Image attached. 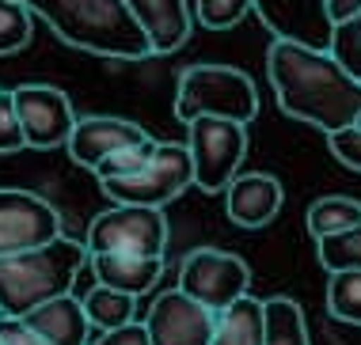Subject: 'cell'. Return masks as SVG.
<instances>
[{"label":"cell","instance_id":"23","mask_svg":"<svg viewBox=\"0 0 361 345\" xmlns=\"http://www.w3.org/2000/svg\"><path fill=\"white\" fill-rule=\"evenodd\" d=\"M316 251H319V262H324L327 273H335V270H361V224L316 239Z\"/></svg>","mask_w":361,"mask_h":345},{"label":"cell","instance_id":"11","mask_svg":"<svg viewBox=\"0 0 361 345\" xmlns=\"http://www.w3.org/2000/svg\"><path fill=\"white\" fill-rule=\"evenodd\" d=\"M54 235H61V216L46 197L0 186V254L50 243Z\"/></svg>","mask_w":361,"mask_h":345},{"label":"cell","instance_id":"4","mask_svg":"<svg viewBox=\"0 0 361 345\" xmlns=\"http://www.w3.org/2000/svg\"><path fill=\"white\" fill-rule=\"evenodd\" d=\"M202 114L232 118V122L247 125L259 114V92L251 84V76L232 68V65H190L179 76L175 118L187 125Z\"/></svg>","mask_w":361,"mask_h":345},{"label":"cell","instance_id":"14","mask_svg":"<svg viewBox=\"0 0 361 345\" xmlns=\"http://www.w3.org/2000/svg\"><path fill=\"white\" fill-rule=\"evenodd\" d=\"M286 190L274 175L267 171H251V175H236L224 186V205H228V220L240 228H262L281 213Z\"/></svg>","mask_w":361,"mask_h":345},{"label":"cell","instance_id":"9","mask_svg":"<svg viewBox=\"0 0 361 345\" xmlns=\"http://www.w3.org/2000/svg\"><path fill=\"white\" fill-rule=\"evenodd\" d=\"M12 99H16L19 122H23L27 148H38V152L65 148V141H69V133L76 125V114H73V103L61 87L19 84V87H12Z\"/></svg>","mask_w":361,"mask_h":345},{"label":"cell","instance_id":"34","mask_svg":"<svg viewBox=\"0 0 361 345\" xmlns=\"http://www.w3.org/2000/svg\"><path fill=\"white\" fill-rule=\"evenodd\" d=\"M0 345H4V341H0Z\"/></svg>","mask_w":361,"mask_h":345},{"label":"cell","instance_id":"26","mask_svg":"<svg viewBox=\"0 0 361 345\" xmlns=\"http://www.w3.org/2000/svg\"><path fill=\"white\" fill-rule=\"evenodd\" d=\"M251 12V0H198L194 15L206 31H228Z\"/></svg>","mask_w":361,"mask_h":345},{"label":"cell","instance_id":"33","mask_svg":"<svg viewBox=\"0 0 361 345\" xmlns=\"http://www.w3.org/2000/svg\"><path fill=\"white\" fill-rule=\"evenodd\" d=\"M354 125H361V114H357V122H354Z\"/></svg>","mask_w":361,"mask_h":345},{"label":"cell","instance_id":"22","mask_svg":"<svg viewBox=\"0 0 361 345\" xmlns=\"http://www.w3.org/2000/svg\"><path fill=\"white\" fill-rule=\"evenodd\" d=\"M327 311L361 327V270H335L327 277Z\"/></svg>","mask_w":361,"mask_h":345},{"label":"cell","instance_id":"7","mask_svg":"<svg viewBox=\"0 0 361 345\" xmlns=\"http://www.w3.org/2000/svg\"><path fill=\"white\" fill-rule=\"evenodd\" d=\"M87 254H156L164 258L168 246V216L156 205H114L87 224Z\"/></svg>","mask_w":361,"mask_h":345},{"label":"cell","instance_id":"8","mask_svg":"<svg viewBox=\"0 0 361 345\" xmlns=\"http://www.w3.org/2000/svg\"><path fill=\"white\" fill-rule=\"evenodd\" d=\"M179 289L194 296L198 303H206L209 311H221L251 289V270L240 254L217 251V246H202V251L187 254V262H183Z\"/></svg>","mask_w":361,"mask_h":345},{"label":"cell","instance_id":"29","mask_svg":"<svg viewBox=\"0 0 361 345\" xmlns=\"http://www.w3.org/2000/svg\"><path fill=\"white\" fill-rule=\"evenodd\" d=\"M331 152H335L338 163H346L350 171L361 175V125H343V130L327 133Z\"/></svg>","mask_w":361,"mask_h":345},{"label":"cell","instance_id":"25","mask_svg":"<svg viewBox=\"0 0 361 345\" xmlns=\"http://www.w3.org/2000/svg\"><path fill=\"white\" fill-rule=\"evenodd\" d=\"M156 148H160V141H152V137L130 144V148H118V152H111L99 167H95V179H122V175L141 171V167L156 156Z\"/></svg>","mask_w":361,"mask_h":345},{"label":"cell","instance_id":"17","mask_svg":"<svg viewBox=\"0 0 361 345\" xmlns=\"http://www.w3.org/2000/svg\"><path fill=\"white\" fill-rule=\"evenodd\" d=\"M141 31L149 34L152 54H171L190 34V4L187 0H126Z\"/></svg>","mask_w":361,"mask_h":345},{"label":"cell","instance_id":"3","mask_svg":"<svg viewBox=\"0 0 361 345\" xmlns=\"http://www.w3.org/2000/svg\"><path fill=\"white\" fill-rule=\"evenodd\" d=\"M87 265V243L54 235L50 243L0 254V315H27L38 303L73 292Z\"/></svg>","mask_w":361,"mask_h":345},{"label":"cell","instance_id":"20","mask_svg":"<svg viewBox=\"0 0 361 345\" xmlns=\"http://www.w3.org/2000/svg\"><path fill=\"white\" fill-rule=\"evenodd\" d=\"M308 235L312 239H324V235H335L343 228H354L361 224V201L357 197H343V194H327V197H316L308 205Z\"/></svg>","mask_w":361,"mask_h":345},{"label":"cell","instance_id":"2","mask_svg":"<svg viewBox=\"0 0 361 345\" xmlns=\"http://www.w3.org/2000/svg\"><path fill=\"white\" fill-rule=\"evenodd\" d=\"M31 15L46 19L61 42L84 54L114 57V61H145L152 42L133 19L126 0H23Z\"/></svg>","mask_w":361,"mask_h":345},{"label":"cell","instance_id":"32","mask_svg":"<svg viewBox=\"0 0 361 345\" xmlns=\"http://www.w3.org/2000/svg\"><path fill=\"white\" fill-rule=\"evenodd\" d=\"M331 15H335V23H343V19H350L354 12H361V0H327Z\"/></svg>","mask_w":361,"mask_h":345},{"label":"cell","instance_id":"1","mask_svg":"<svg viewBox=\"0 0 361 345\" xmlns=\"http://www.w3.org/2000/svg\"><path fill=\"white\" fill-rule=\"evenodd\" d=\"M267 76L281 111L324 133L354 125L361 114V80L331 49L274 38L267 49Z\"/></svg>","mask_w":361,"mask_h":345},{"label":"cell","instance_id":"27","mask_svg":"<svg viewBox=\"0 0 361 345\" xmlns=\"http://www.w3.org/2000/svg\"><path fill=\"white\" fill-rule=\"evenodd\" d=\"M331 54L343 61L350 73L361 80V12H354L343 23H335V38H331Z\"/></svg>","mask_w":361,"mask_h":345},{"label":"cell","instance_id":"21","mask_svg":"<svg viewBox=\"0 0 361 345\" xmlns=\"http://www.w3.org/2000/svg\"><path fill=\"white\" fill-rule=\"evenodd\" d=\"M267 345H312L305 311L289 296H274L267 300Z\"/></svg>","mask_w":361,"mask_h":345},{"label":"cell","instance_id":"31","mask_svg":"<svg viewBox=\"0 0 361 345\" xmlns=\"http://www.w3.org/2000/svg\"><path fill=\"white\" fill-rule=\"evenodd\" d=\"M87 345H152L149 341V330L145 322H126V327H114V330H103V334H92Z\"/></svg>","mask_w":361,"mask_h":345},{"label":"cell","instance_id":"15","mask_svg":"<svg viewBox=\"0 0 361 345\" xmlns=\"http://www.w3.org/2000/svg\"><path fill=\"white\" fill-rule=\"evenodd\" d=\"M23 319L50 345H87L95 334L92 322H87L84 300H76L73 292H61V296H54V300L38 303L35 311L23 315Z\"/></svg>","mask_w":361,"mask_h":345},{"label":"cell","instance_id":"10","mask_svg":"<svg viewBox=\"0 0 361 345\" xmlns=\"http://www.w3.org/2000/svg\"><path fill=\"white\" fill-rule=\"evenodd\" d=\"M213 327H217V311H209L183 289L160 292L145 315L152 345H209Z\"/></svg>","mask_w":361,"mask_h":345},{"label":"cell","instance_id":"19","mask_svg":"<svg viewBox=\"0 0 361 345\" xmlns=\"http://www.w3.org/2000/svg\"><path fill=\"white\" fill-rule=\"evenodd\" d=\"M133 308H137V296L111 289V284H99V281H95V289L84 296V311H87V322H92L95 334L133 322Z\"/></svg>","mask_w":361,"mask_h":345},{"label":"cell","instance_id":"24","mask_svg":"<svg viewBox=\"0 0 361 345\" xmlns=\"http://www.w3.org/2000/svg\"><path fill=\"white\" fill-rule=\"evenodd\" d=\"M35 15L23 0H0V57L16 54L31 42Z\"/></svg>","mask_w":361,"mask_h":345},{"label":"cell","instance_id":"13","mask_svg":"<svg viewBox=\"0 0 361 345\" xmlns=\"http://www.w3.org/2000/svg\"><path fill=\"white\" fill-rule=\"evenodd\" d=\"M137 141H149V130H145V125L130 122V118H114V114H92V118H76L65 148H69L73 163L95 171L111 152L130 148Z\"/></svg>","mask_w":361,"mask_h":345},{"label":"cell","instance_id":"28","mask_svg":"<svg viewBox=\"0 0 361 345\" xmlns=\"http://www.w3.org/2000/svg\"><path fill=\"white\" fill-rule=\"evenodd\" d=\"M23 148H27V137H23L19 111H16V99L12 92H0V156L23 152Z\"/></svg>","mask_w":361,"mask_h":345},{"label":"cell","instance_id":"5","mask_svg":"<svg viewBox=\"0 0 361 345\" xmlns=\"http://www.w3.org/2000/svg\"><path fill=\"white\" fill-rule=\"evenodd\" d=\"M187 148L194 163V186L206 194H221L236 179L243 156H247V125L232 118L202 114L187 122Z\"/></svg>","mask_w":361,"mask_h":345},{"label":"cell","instance_id":"6","mask_svg":"<svg viewBox=\"0 0 361 345\" xmlns=\"http://www.w3.org/2000/svg\"><path fill=\"white\" fill-rule=\"evenodd\" d=\"M187 186H194L190 148L175 144V141H160L156 156L141 171L122 175V179H99V190L114 205H156V209L175 201Z\"/></svg>","mask_w":361,"mask_h":345},{"label":"cell","instance_id":"16","mask_svg":"<svg viewBox=\"0 0 361 345\" xmlns=\"http://www.w3.org/2000/svg\"><path fill=\"white\" fill-rule=\"evenodd\" d=\"M87 265H92L95 281L111 284V289H122L130 296H145L156 289V281L164 277V258L156 254H87Z\"/></svg>","mask_w":361,"mask_h":345},{"label":"cell","instance_id":"30","mask_svg":"<svg viewBox=\"0 0 361 345\" xmlns=\"http://www.w3.org/2000/svg\"><path fill=\"white\" fill-rule=\"evenodd\" d=\"M0 341L4 345H50L23 315H0Z\"/></svg>","mask_w":361,"mask_h":345},{"label":"cell","instance_id":"12","mask_svg":"<svg viewBox=\"0 0 361 345\" xmlns=\"http://www.w3.org/2000/svg\"><path fill=\"white\" fill-rule=\"evenodd\" d=\"M251 8L259 12V19L274 38L312 49H331L335 15H331L327 0H251Z\"/></svg>","mask_w":361,"mask_h":345},{"label":"cell","instance_id":"18","mask_svg":"<svg viewBox=\"0 0 361 345\" xmlns=\"http://www.w3.org/2000/svg\"><path fill=\"white\" fill-rule=\"evenodd\" d=\"M209 345H267V300L243 292L240 300L221 308Z\"/></svg>","mask_w":361,"mask_h":345}]
</instances>
